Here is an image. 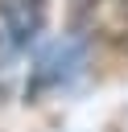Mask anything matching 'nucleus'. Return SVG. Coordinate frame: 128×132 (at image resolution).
Instances as JSON below:
<instances>
[{
    "mask_svg": "<svg viewBox=\"0 0 128 132\" xmlns=\"http://www.w3.org/2000/svg\"><path fill=\"white\" fill-rule=\"evenodd\" d=\"M87 66V41L83 37H58L45 45V54L37 58L33 66V78H29V95H41L50 87H66L83 74Z\"/></svg>",
    "mask_w": 128,
    "mask_h": 132,
    "instance_id": "1",
    "label": "nucleus"
},
{
    "mask_svg": "<svg viewBox=\"0 0 128 132\" xmlns=\"http://www.w3.org/2000/svg\"><path fill=\"white\" fill-rule=\"evenodd\" d=\"M45 16H50L45 0H0V25H4V37L12 50L29 45L45 29Z\"/></svg>",
    "mask_w": 128,
    "mask_h": 132,
    "instance_id": "2",
    "label": "nucleus"
},
{
    "mask_svg": "<svg viewBox=\"0 0 128 132\" xmlns=\"http://www.w3.org/2000/svg\"><path fill=\"white\" fill-rule=\"evenodd\" d=\"M8 54H12V45H8V37H0V66L8 62Z\"/></svg>",
    "mask_w": 128,
    "mask_h": 132,
    "instance_id": "3",
    "label": "nucleus"
}]
</instances>
